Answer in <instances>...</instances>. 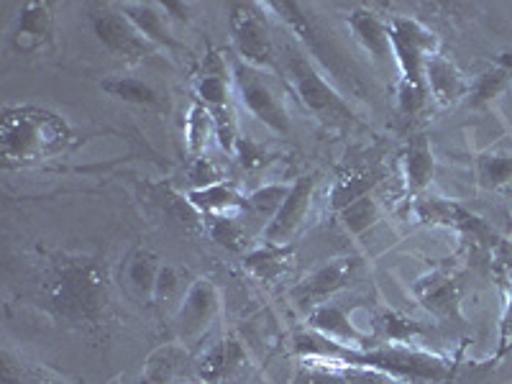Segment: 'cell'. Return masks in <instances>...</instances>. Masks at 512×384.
I'll use <instances>...</instances> for the list:
<instances>
[{"mask_svg":"<svg viewBox=\"0 0 512 384\" xmlns=\"http://www.w3.org/2000/svg\"><path fill=\"white\" fill-rule=\"evenodd\" d=\"M41 297L57 320L98 328L111 305V282L103 264L93 256L59 254L44 272Z\"/></svg>","mask_w":512,"mask_h":384,"instance_id":"obj_1","label":"cell"},{"mask_svg":"<svg viewBox=\"0 0 512 384\" xmlns=\"http://www.w3.org/2000/svg\"><path fill=\"white\" fill-rule=\"evenodd\" d=\"M295 351L300 359L341 361V364H349V367L390 374V377L408 384H443L454 374L451 361L431 354V351L413 349L410 344H374L367 346V349H354V346L336 344V341L320 336L310 328L295 336Z\"/></svg>","mask_w":512,"mask_h":384,"instance_id":"obj_2","label":"cell"},{"mask_svg":"<svg viewBox=\"0 0 512 384\" xmlns=\"http://www.w3.org/2000/svg\"><path fill=\"white\" fill-rule=\"evenodd\" d=\"M75 131L59 113L39 105H6L0 116V159L6 169L34 167L64 154Z\"/></svg>","mask_w":512,"mask_h":384,"instance_id":"obj_3","label":"cell"},{"mask_svg":"<svg viewBox=\"0 0 512 384\" xmlns=\"http://www.w3.org/2000/svg\"><path fill=\"white\" fill-rule=\"evenodd\" d=\"M285 70L290 77V85L305 111L313 113L323 126L349 128L356 126V113L349 100L333 88L326 75L315 67L313 59L300 49L290 47L285 57Z\"/></svg>","mask_w":512,"mask_h":384,"instance_id":"obj_4","label":"cell"},{"mask_svg":"<svg viewBox=\"0 0 512 384\" xmlns=\"http://www.w3.org/2000/svg\"><path fill=\"white\" fill-rule=\"evenodd\" d=\"M262 3H231L228 6V34L233 57H239L254 70H272L277 62L272 31Z\"/></svg>","mask_w":512,"mask_h":384,"instance_id":"obj_5","label":"cell"},{"mask_svg":"<svg viewBox=\"0 0 512 384\" xmlns=\"http://www.w3.org/2000/svg\"><path fill=\"white\" fill-rule=\"evenodd\" d=\"M387 24H390L392 57L400 70V82L428 90L425 88V62L438 54V36L428 26L420 24L418 18L410 16H395Z\"/></svg>","mask_w":512,"mask_h":384,"instance_id":"obj_6","label":"cell"},{"mask_svg":"<svg viewBox=\"0 0 512 384\" xmlns=\"http://www.w3.org/2000/svg\"><path fill=\"white\" fill-rule=\"evenodd\" d=\"M231 80L233 90L239 95L241 105L251 113V118L267 126L274 134L287 136L292 131L290 113H287L285 103L267 80L262 77V70H254L239 57L231 59Z\"/></svg>","mask_w":512,"mask_h":384,"instance_id":"obj_7","label":"cell"},{"mask_svg":"<svg viewBox=\"0 0 512 384\" xmlns=\"http://www.w3.org/2000/svg\"><path fill=\"white\" fill-rule=\"evenodd\" d=\"M413 216L418 218V223H425V226H441L461 233L464 239L477 244L479 249L489 251L492 256L505 246V241H502L482 218L474 216L472 210L464 208V205L456 203V200L418 195L413 203Z\"/></svg>","mask_w":512,"mask_h":384,"instance_id":"obj_8","label":"cell"},{"mask_svg":"<svg viewBox=\"0 0 512 384\" xmlns=\"http://www.w3.org/2000/svg\"><path fill=\"white\" fill-rule=\"evenodd\" d=\"M88 18L90 29L98 36L100 44L116 57L126 59V62H141V59L152 57L157 52V47L141 36V31L131 24V18L118 6H111V3L93 6Z\"/></svg>","mask_w":512,"mask_h":384,"instance_id":"obj_9","label":"cell"},{"mask_svg":"<svg viewBox=\"0 0 512 384\" xmlns=\"http://www.w3.org/2000/svg\"><path fill=\"white\" fill-rule=\"evenodd\" d=\"M361 269L359 256H333L326 264H320L318 269L305 277L303 282H297L292 287L290 297L295 300V305L300 308H315V305H323L331 295H336L338 290H344Z\"/></svg>","mask_w":512,"mask_h":384,"instance_id":"obj_10","label":"cell"},{"mask_svg":"<svg viewBox=\"0 0 512 384\" xmlns=\"http://www.w3.org/2000/svg\"><path fill=\"white\" fill-rule=\"evenodd\" d=\"M410 292H413L420 308L425 313H431L436 320H441V323H464V313H461V282L456 274L433 269V272L418 277L413 287H410Z\"/></svg>","mask_w":512,"mask_h":384,"instance_id":"obj_11","label":"cell"},{"mask_svg":"<svg viewBox=\"0 0 512 384\" xmlns=\"http://www.w3.org/2000/svg\"><path fill=\"white\" fill-rule=\"evenodd\" d=\"M221 310V292L205 277L190 282L175 313V331L182 341H195L210 328Z\"/></svg>","mask_w":512,"mask_h":384,"instance_id":"obj_12","label":"cell"},{"mask_svg":"<svg viewBox=\"0 0 512 384\" xmlns=\"http://www.w3.org/2000/svg\"><path fill=\"white\" fill-rule=\"evenodd\" d=\"M203 384H241L251 374V359L236 336L218 338L195 364Z\"/></svg>","mask_w":512,"mask_h":384,"instance_id":"obj_13","label":"cell"},{"mask_svg":"<svg viewBox=\"0 0 512 384\" xmlns=\"http://www.w3.org/2000/svg\"><path fill=\"white\" fill-rule=\"evenodd\" d=\"M54 39V11L47 0H26L11 26V49L18 57H36Z\"/></svg>","mask_w":512,"mask_h":384,"instance_id":"obj_14","label":"cell"},{"mask_svg":"<svg viewBox=\"0 0 512 384\" xmlns=\"http://www.w3.org/2000/svg\"><path fill=\"white\" fill-rule=\"evenodd\" d=\"M315 185H318L315 175L297 177L292 182L285 203L277 210V216L264 226V244H290L295 239V233L300 231L310 205H313Z\"/></svg>","mask_w":512,"mask_h":384,"instance_id":"obj_15","label":"cell"},{"mask_svg":"<svg viewBox=\"0 0 512 384\" xmlns=\"http://www.w3.org/2000/svg\"><path fill=\"white\" fill-rule=\"evenodd\" d=\"M308 328L310 331L320 333V336L331 338V341H336V344L354 346V349H367V346L377 344L369 333L359 331V328L351 323V318L346 315L344 308H338V305L333 303H323L310 308Z\"/></svg>","mask_w":512,"mask_h":384,"instance_id":"obj_16","label":"cell"},{"mask_svg":"<svg viewBox=\"0 0 512 384\" xmlns=\"http://www.w3.org/2000/svg\"><path fill=\"white\" fill-rule=\"evenodd\" d=\"M346 24H349L351 34H354L356 44H359L369 57L377 64H390L395 62L392 57V39H390V24L379 18L377 13L369 11V8L359 6L346 16Z\"/></svg>","mask_w":512,"mask_h":384,"instance_id":"obj_17","label":"cell"},{"mask_svg":"<svg viewBox=\"0 0 512 384\" xmlns=\"http://www.w3.org/2000/svg\"><path fill=\"white\" fill-rule=\"evenodd\" d=\"M305 384H405L390 374L341 364L331 359H303Z\"/></svg>","mask_w":512,"mask_h":384,"instance_id":"obj_18","label":"cell"},{"mask_svg":"<svg viewBox=\"0 0 512 384\" xmlns=\"http://www.w3.org/2000/svg\"><path fill=\"white\" fill-rule=\"evenodd\" d=\"M425 88L433 103L441 108H451L461 98H469V82L464 80L461 70L441 52L428 57L425 62Z\"/></svg>","mask_w":512,"mask_h":384,"instance_id":"obj_19","label":"cell"},{"mask_svg":"<svg viewBox=\"0 0 512 384\" xmlns=\"http://www.w3.org/2000/svg\"><path fill=\"white\" fill-rule=\"evenodd\" d=\"M118 8L131 18V24L141 31L149 44L167 52H182V44L169 29V18L159 3H121Z\"/></svg>","mask_w":512,"mask_h":384,"instance_id":"obj_20","label":"cell"},{"mask_svg":"<svg viewBox=\"0 0 512 384\" xmlns=\"http://www.w3.org/2000/svg\"><path fill=\"white\" fill-rule=\"evenodd\" d=\"M400 169H402V185L410 195H423L431 187L433 175H436V157L425 136H413L408 146L400 154Z\"/></svg>","mask_w":512,"mask_h":384,"instance_id":"obj_21","label":"cell"},{"mask_svg":"<svg viewBox=\"0 0 512 384\" xmlns=\"http://www.w3.org/2000/svg\"><path fill=\"white\" fill-rule=\"evenodd\" d=\"M192 210L203 218H223V216H241L246 210V198L231 182L205 187V190H192L185 195Z\"/></svg>","mask_w":512,"mask_h":384,"instance_id":"obj_22","label":"cell"},{"mask_svg":"<svg viewBox=\"0 0 512 384\" xmlns=\"http://www.w3.org/2000/svg\"><path fill=\"white\" fill-rule=\"evenodd\" d=\"M292 249L290 244H262L256 249H249L244 254V269L259 282H280L292 264Z\"/></svg>","mask_w":512,"mask_h":384,"instance_id":"obj_23","label":"cell"},{"mask_svg":"<svg viewBox=\"0 0 512 384\" xmlns=\"http://www.w3.org/2000/svg\"><path fill=\"white\" fill-rule=\"evenodd\" d=\"M205 59L203 75L195 82V100L203 103L208 111H223L231 108V82L226 75V64L218 54H208Z\"/></svg>","mask_w":512,"mask_h":384,"instance_id":"obj_24","label":"cell"},{"mask_svg":"<svg viewBox=\"0 0 512 384\" xmlns=\"http://www.w3.org/2000/svg\"><path fill=\"white\" fill-rule=\"evenodd\" d=\"M105 95L121 100L128 105H141V108H162V93L154 88L152 82L139 80L131 75H113L100 82Z\"/></svg>","mask_w":512,"mask_h":384,"instance_id":"obj_25","label":"cell"},{"mask_svg":"<svg viewBox=\"0 0 512 384\" xmlns=\"http://www.w3.org/2000/svg\"><path fill=\"white\" fill-rule=\"evenodd\" d=\"M382 180V169L377 167H354L349 169L346 175H341L336 180V185H333L331 190V208L336 210H344L346 205H351L354 200L364 198V195H369V190H372L377 182Z\"/></svg>","mask_w":512,"mask_h":384,"instance_id":"obj_26","label":"cell"},{"mask_svg":"<svg viewBox=\"0 0 512 384\" xmlns=\"http://www.w3.org/2000/svg\"><path fill=\"white\" fill-rule=\"evenodd\" d=\"M187 351L177 344L159 346L144 364L139 384H172L185 369Z\"/></svg>","mask_w":512,"mask_h":384,"instance_id":"obj_27","label":"cell"},{"mask_svg":"<svg viewBox=\"0 0 512 384\" xmlns=\"http://www.w3.org/2000/svg\"><path fill=\"white\" fill-rule=\"evenodd\" d=\"M512 80V54H505L497 64H492L487 72L474 80V85H469V100H472L474 108H487V105L495 103L505 88Z\"/></svg>","mask_w":512,"mask_h":384,"instance_id":"obj_28","label":"cell"},{"mask_svg":"<svg viewBox=\"0 0 512 384\" xmlns=\"http://www.w3.org/2000/svg\"><path fill=\"white\" fill-rule=\"evenodd\" d=\"M213 139H216V121H213V113H210L203 103L195 100L185 118V144L190 157H205V154H208V144Z\"/></svg>","mask_w":512,"mask_h":384,"instance_id":"obj_29","label":"cell"},{"mask_svg":"<svg viewBox=\"0 0 512 384\" xmlns=\"http://www.w3.org/2000/svg\"><path fill=\"white\" fill-rule=\"evenodd\" d=\"M477 180L484 190H500L512 182V149H487L479 154Z\"/></svg>","mask_w":512,"mask_h":384,"instance_id":"obj_30","label":"cell"},{"mask_svg":"<svg viewBox=\"0 0 512 384\" xmlns=\"http://www.w3.org/2000/svg\"><path fill=\"white\" fill-rule=\"evenodd\" d=\"M159 269H162V264H159L157 256H154L149 249H139L126 264L128 287H131L139 297H149V300H152Z\"/></svg>","mask_w":512,"mask_h":384,"instance_id":"obj_31","label":"cell"},{"mask_svg":"<svg viewBox=\"0 0 512 384\" xmlns=\"http://www.w3.org/2000/svg\"><path fill=\"white\" fill-rule=\"evenodd\" d=\"M208 236L216 241L221 249L233 251V254H246L249 244V231L241 223V216H223V218H205Z\"/></svg>","mask_w":512,"mask_h":384,"instance_id":"obj_32","label":"cell"},{"mask_svg":"<svg viewBox=\"0 0 512 384\" xmlns=\"http://www.w3.org/2000/svg\"><path fill=\"white\" fill-rule=\"evenodd\" d=\"M374 328H377L379 336L390 344H410L413 338L423 336L425 326L418 320L408 318V315L397 313V310H382L374 320Z\"/></svg>","mask_w":512,"mask_h":384,"instance_id":"obj_33","label":"cell"},{"mask_svg":"<svg viewBox=\"0 0 512 384\" xmlns=\"http://www.w3.org/2000/svg\"><path fill=\"white\" fill-rule=\"evenodd\" d=\"M338 218H341V226L351 236H361V233H367L379 221V205L372 195H364V198L346 205L344 210H338Z\"/></svg>","mask_w":512,"mask_h":384,"instance_id":"obj_34","label":"cell"},{"mask_svg":"<svg viewBox=\"0 0 512 384\" xmlns=\"http://www.w3.org/2000/svg\"><path fill=\"white\" fill-rule=\"evenodd\" d=\"M185 177H187V192L205 190V187L226 182V169H223L221 162H216V159H210L208 154H205V157L190 159V164H187L185 169Z\"/></svg>","mask_w":512,"mask_h":384,"instance_id":"obj_35","label":"cell"},{"mask_svg":"<svg viewBox=\"0 0 512 384\" xmlns=\"http://www.w3.org/2000/svg\"><path fill=\"white\" fill-rule=\"evenodd\" d=\"M287 192H290V185H280V182L259 187V190H254L246 198V210L256 213L259 218H267L269 223L277 216V210L282 208V203H285Z\"/></svg>","mask_w":512,"mask_h":384,"instance_id":"obj_36","label":"cell"},{"mask_svg":"<svg viewBox=\"0 0 512 384\" xmlns=\"http://www.w3.org/2000/svg\"><path fill=\"white\" fill-rule=\"evenodd\" d=\"M187 290H182V277L180 272H177V267H172V264H162V269H159L157 274V285H154V305H157L159 310H167L172 308V305H180L182 297H185Z\"/></svg>","mask_w":512,"mask_h":384,"instance_id":"obj_37","label":"cell"},{"mask_svg":"<svg viewBox=\"0 0 512 384\" xmlns=\"http://www.w3.org/2000/svg\"><path fill=\"white\" fill-rule=\"evenodd\" d=\"M233 159H236L239 167L246 169V172H259V169H264L269 162H272V152H269L262 141L239 136L236 149H233Z\"/></svg>","mask_w":512,"mask_h":384,"instance_id":"obj_38","label":"cell"},{"mask_svg":"<svg viewBox=\"0 0 512 384\" xmlns=\"http://www.w3.org/2000/svg\"><path fill=\"white\" fill-rule=\"evenodd\" d=\"M510 351H512V292H510V300H507L505 315H502V323H500V346H497L495 361H500L502 356H507Z\"/></svg>","mask_w":512,"mask_h":384,"instance_id":"obj_39","label":"cell"},{"mask_svg":"<svg viewBox=\"0 0 512 384\" xmlns=\"http://www.w3.org/2000/svg\"><path fill=\"white\" fill-rule=\"evenodd\" d=\"M162 6V11L167 13V16L177 18V21H182V24H187L190 21V6L187 3H175V0H167V3H159Z\"/></svg>","mask_w":512,"mask_h":384,"instance_id":"obj_40","label":"cell"}]
</instances>
